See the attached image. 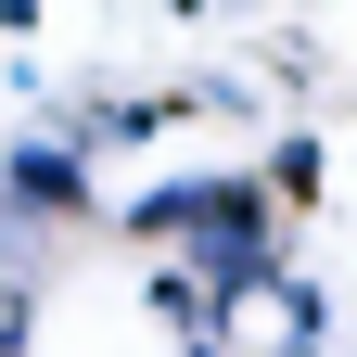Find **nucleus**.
I'll return each mask as SVG.
<instances>
[{
  "instance_id": "f257e3e1",
  "label": "nucleus",
  "mask_w": 357,
  "mask_h": 357,
  "mask_svg": "<svg viewBox=\"0 0 357 357\" xmlns=\"http://www.w3.org/2000/svg\"><path fill=\"white\" fill-rule=\"evenodd\" d=\"M153 230H178L217 281H255L268 268V204L243 192V178H192V192H153Z\"/></svg>"
}]
</instances>
